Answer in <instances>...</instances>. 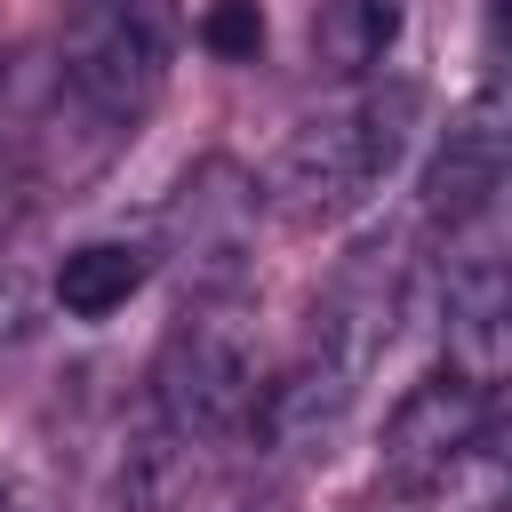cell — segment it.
<instances>
[{
  "mask_svg": "<svg viewBox=\"0 0 512 512\" xmlns=\"http://www.w3.org/2000/svg\"><path fill=\"white\" fill-rule=\"evenodd\" d=\"M416 112H424V96H416L408 80H392V88H360L352 104H328V112L296 120V128L280 136V152L264 160L256 200H264L280 224H296V232L368 208V200L384 192V176L408 160Z\"/></svg>",
  "mask_w": 512,
  "mask_h": 512,
  "instance_id": "1",
  "label": "cell"
},
{
  "mask_svg": "<svg viewBox=\"0 0 512 512\" xmlns=\"http://www.w3.org/2000/svg\"><path fill=\"white\" fill-rule=\"evenodd\" d=\"M168 64H176L168 0H88L64 40V112L96 128V144H120L160 104Z\"/></svg>",
  "mask_w": 512,
  "mask_h": 512,
  "instance_id": "2",
  "label": "cell"
},
{
  "mask_svg": "<svg viewBox=\"0 0 512 512\" xmlns=\"http://www.w3.org/2000/svg\"><path fill=\"white\" fill-rule=\"evenodd\" d=\"M256 392H264V368H256V344L216 320V312H184L152 360V424L176 432L184 448H216L232 432H248L256 416Z\"/></svg>",
  "mask_w": 512,
  "mask_h": 512,
  "instance_id": "3",
  "label": "cell"
},
{
  "mask_svg": "<svg viewBox=\"0 0 512 512\" xmlns=\"http://www.w3.org/2000/svg\"><path fill=\"white\" fill-rule=\"evenodd\" d=\"M256 176L232 152H208L176 176L168 208H160V248L176 264V280L192 288V304H224L248 288V248H256Z\"/></svg>",
  "mask_w": 512,
  "mask_h": 512,
  "instance_id": "4",
  "label": "cell"
},
{
  "mask_svg": "<svg viewBox=\"0 0 512 512\" xmlns=\"http://www.w3.org/2000/svg\"><path fill=\"white\" fill-rule=\"evenodd\" d=\"M488 400L496 392H480V384H464L448 368L424 376V384H408L400 408L384 416V488L440 496V480L488 440Z\"/></svg>",
  "mask_w": 512,
  "mask_h": 512,
  "instance_id": "5",
  "label": "cell"
},
{
  "mask_svg": "<svg viewBox=\"0 0 512 512\" xmlns=\"http://www.w3.org/2000/svg\"><path fill=\"white\" fill-rule=\"evenodd\" d=\"M400 288H408V272H400L392 240H360V248L328 272V288H320V304H312V344H304V352H320V360L344 368V376H368V360L392 344Z\"/></svg>",
  "mask_w": 512,
  "mask_h": 512,
  "instance_id": "6",
  "label": "cell"
},
{
  "mask_svg": "<svg viewBox=\"0 0 512 512\" xmlns=\"http://www.w3.org/2000/svg\"><path fill=\"white\" fill-rule=\"evenodd\" d=\"M496 192H504V96H496V80H480V96L448 120V136L424 168V216L464 232V224L496 216Z\"/></svg>",
  "mask_w": 512,
  "mask_h": 512,
  "instance_id": "7",
  "label": "cell"
},
{
  "mask_svg": "<svg viewBox=\"0 0 512 512\" xmlns=\"http://www.w3.org/2000/svg\"><path fill=\"white\" fill-rule=\"evenodd\" d=\"M352 392H360V376H344V368H328L320 352H304L288 376H264L248 432H256V448L280 456V464L328 456L336 432H344V416H352Z\"/></svg>",
  "mask_w": 512,
  "mask_h": 512,
  "instance_id": "8",
  "label": "cell"
},
{
  "mask_svg": "<svg viewBox=\"0 0 512 512\" xmlns=\"http://www.w3.org/2000/svg\"><path fill=\"white\" fill-rule=\"evenodd\" d=\"M144 280H152V248H136V240H80V248H64L48 288H56L64 320H112Z\"/></svg>",
  "mask_w": 512,
  "mask_h": 512,
  "instance_id": "9",
  "label": "cell"
},
{
  "mask_svg": "<svg viewBox=\"0 0 512 512\" xmlns=\"http://www.w3.org/2000/svg\"><path fill=\"white\" fill-rule=\"evenodd\" d=\"M392 40H400V0H320L312 8V64L328 80L384 72Z\"/></svg>",
  "mask_w": 512,
  "mask_h": 512,
  "instance_id": "10",
  "label": "cell"
},
{
  "mask_svg": "<svg viewBox=\"0 0 512 512\" xmlns=\"http://www.w3.org/2000/svg\"><path fill=\"white\" fill-rule=\"evenodd\" d=\"M192 472H200V448H184L176 432L152 424V432L120 456V512H176L184 488H192Z\"/></svg>",
  "mask_w": 512,
  "mask_h": 512,
  "instance_id": "11",
  "label": "cell"
},
{
  "mask_svg": "<svg viewBox=\"0 0 512 512\" xmlns=\"http://www.w3.org/2000/svg\"><path fill=\"white\" fill-rule=\"evenodd\" d=\"M192 32H200V48L216 64H256L264 40H272V16H264V0H208Z\"/></svg>",
  "mask_w": 512,
  "mask_h": 512,
  "instance_id": "12",
  "label": "cell"
},
{
  "mask_svg": "<svg viewBox=\"0 0 512 512\" xmlns=\"http://www.w3.org/2000/svg\"><path fill=\"white\" fill-rule=\"evenodd\" d=\"M0 512H8V488H0Z\"/></svg>",
  "mask_w": 512,
  "mask_h": 512,
  "instance_id": "13",
  "label": "cell"
}]
</instances>
